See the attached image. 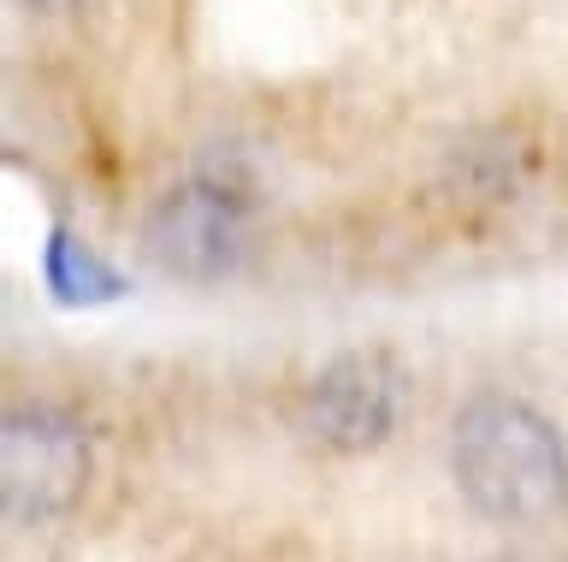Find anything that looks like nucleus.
Wrapping results in <instances>:
<instances>
[{
  "instance_id": "3",
  "label": "nucleus",
  "mask_w": 568,
  "mask_h": 562,
  "mask_svg": "<svg viewBox=\"0 0 568 562\" xmlns=\"http://www.w3.org/2000/svg\"><path fill=\"white\" fill-rule=\"evenodd\" d=\"M89 486V438L65 409L30 402L7 415L0 432V498L12 527L60 521Z\"/></svg>"
},
{
  "instance_id": "1",
  "label": "nucleus",
  "mask_w": 568,
  "mask_h": 562,
  "mask_svg": "<svg viewBox=\"0 0 568 562\" xmlns=\"http://www.w3.org/2000/svg\"><path fill=\"white\" fill-rule=\"evenodd\" d=\"M456 491L497 527H545L568 509V445L521 397L479 391L450 427Z\"/></svg>"
},
{
  "instance_id": "2",
  "label": "nucleus",
  "mask_w": 568,
  "mask_h": 562,
  "mask_svg": "<svg viewBox=\"0 0 568 562\" xmlns=\"http://www.w3.org/2000/svg\"><path fill=\"white\" fill-rule=\"evenodd\" d=\"M403 367L390 349H344L296 397V432L332 456L379 450L403 415Z\"/></svg>"
},
{
  "instance_id": "4",
  "label": "nucleus",
  "mask_w": 568,
  "mask_h": 562,
  "mask_svg": "<svg viewBox=\"0 0 568 562\" xmlns=\"http://www.w3.org/2000/svg\"><path fill=\"white\" fill-rule=\"evenodd\" d=\"M142 249L166 278L220 285L248 249V196L231 178H190L154 202Z\"/></svg>"
}]
</instances>
